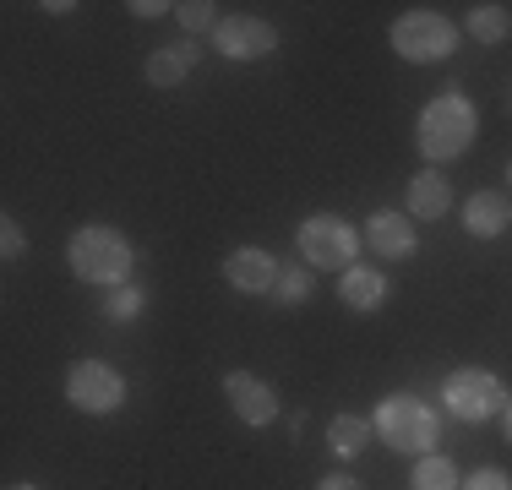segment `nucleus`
I'll use <instances>...</instances> for the list:
<instances>
[{"label":"nucleus","mask_w":512,"mask_h":490,"mask_svg":"<svg viewBox=\"0 0 512 490\" xmlns=\"http://www.w3.org/2000/svg\"><path fill=\"white\" fill-rule=\"evenodd\" d=\"M458 490H512V474H507V469H496V463H485V469H474Z\"/></svg>","instance_id":"nucleus-22"},{"label":"nucleus","mask_w":512,"mask_h":490,"mask_svg":"<svg viewBox=\"0 0 512 490\" xmlns=\"http://www.w3.org/2000/svg\"><path fill=\"white\" fill-rule=\"evenodd\" d=\"M224 398H229V409H235V420L251 425V431H267V425L278 420V392L251 371H229L224 376Z\"/></svg>","instance_id":"nucleus-10"},{"label":"nucleus","mask_w":512,"mask_h":490,"mask_svg":"<svg viewBox=\"0 0 512 490\" xmlns=\"http://www.w3.org/2000/svg\"><path fill=\"white\" fill-rule=\"evenodd\" d=\"M278 273H284V267H278V256L262 251V245H240V251L224 256V284L235 289V294H273Z\"/></svg>","instance_id":"nucleus-11"},{"label":"nucleus","mask_w":512,"mask_h":490,"mask_svg":"<svg viewBox=\"0 0 512 490\" xmlns=\"http://www.w3.org/2000/svg\"><path fill=\"white\" fill-rule=\"evenodd\" d=\"M169 17H175L180 28H186V39H202V33H213L218 22H224V17H218L213 0H180V6L169 11Z\"/></svg>","instance_id":"nucleus-20"},{"label":"nucleus","mask_w":512,"mask_h":490,"mask_svg":"<svg viewBox=\"0 0 512 490\" xmlns=\"http://www.w3.org/2000/svg\"><path fill=\"white\" fill-rule=\"evenodd\" d=\"M463 474L453 458H442V452H425V458H414V474H409V490H458Z\"/></svg>","instance_id":"nucleus-18"},{"label":"nucleus","mask_w":512,"mask_h":490,"mask_svg":"<svg viewBox=\"0 0 512 490\" xmlns=\"http://www.w3.org/2000/svg\"><path fill=\"white\" fill-rule=\"evenodd\" d=\"M502 431H507V441H512V398H507V409H502Z\"/></svg>","instance_id":"nucleus-27"},{"label":"nucleus","mask_w":512,"mask_h":490,"mask_svg":"<svg viewBox=\"0 0 512 490\" xmlns=\"http://www.w3.org/2000/svg\"><path fill=\"white\" fill-rule=\"evenodd\" d=\"M469 39L474 44H507L512 39V11L496 6V0H485V6H469Z\"/></svg>","instance_id":"nucleus-17"},{"label":"nucleus","mask_w":512,"mask_h":490,"mask_svg":"<svg viewBox=\"0 0 512 490\" xmlns=\"http://www.w3.org/2000/svg\"><path fill=\"white\" fill-rule=\"evenodd\" d=\"M507 382L496 371H480V365H463V371H447V382H442V403H447V414L463 425H491V420H502V409H507Z\"/></svg>","instance_id":"nucleus-5"},{"label":"nucleus","mask_w":512,"mask_h":490,"mask_svg":"<svg viewBox=\"0 0 512 490\" xmlns=\"http://www.w3.org/2000/svg\"><path fill=\"white\" fill-rule=\"evenodd\" d=\"M39 11H50V17H66V11H82V6H71V0H44Z\"/></svg>","instance_id":"nucleus-26"},{"label":"nucleus","mask_w":512,"mask_h":490,"mask_svg":"<svg viewBox=\"0 0 512 490\" xmlns=\"http://www.w3.org/2000/svg\"><path fill=\"white\" fill-rule=\"evenodd\" d=\"M6 490H39V485H28V480H11Z\"/></svg>","instance_id":"nucleus-28"},{"label":"nucleus","mask_w":512,"mask_h":490,"mask_svg":"<svg viewBox=\"0 0 512 490\" xmlns=\"http://www.w3.org/2000/svg\"><path fill=\"white\" fill-rule=\"evenodd\" d=\"M295 240H300V262L306 267H322V273H349L355 267V256H360V229L349 224V218H338V213H311L306 224L295 229Z\"/></svg>","instance_id":"nucleus-6"},{"label":"nucleus","mask_w":512,"mask_h":490,"mask_svg":"<svg viewBox=\"0 0 512 490\" xmlns=\"http://www.w3.org/2000/svg\"><path fill=\"white\" fill-rule=\"evenodd\" d=\"M202 60V44L197 39H180V44H164L148 55V66H142V77L153 82V88H180V82L191 77V66Z\"/></svg>","instance_id":"nucleus-14"},{"label":"nucleus","mask_w":512,"mask_h":490,"mask_svg":"<svg viewBox=\"0 0 512 490\" xmlns=\"http://www.w3.org/2000/svg\"><path fill=\"white\" fill-rule=\"evenodd\" d=\"M131 17H142V22H148V17H164V11H175V6H164V0H131Z\"/></svg>","instance_id":"nucleus-24"},{"label":"nucleus","mask_w":512,"mask_h":490,"mask_svg":"<svg viewBox=\"0 0 512 490\" xmlns=\"http://www.w3.org/2000/svg\"><path fill=\"white\" fill-rule=\"evenodd\" d=\"M365 447H371V420H365V414H333V420H327V452H333L338 463L360 458Z\"/></svg>","instance_id":"nucleus-16"},{"label":"nucleus","mask_w":512,"mask_h":490,"mask_svg":"<svg viewBox=\"0 0 512 490\" xmlns=\"http://www.w3.org/2000/svg\"><path fill=\"white\" fill-rule=\"evenodd\" d=\"M458 39H463V28L453 17H442V11H404V17L387 28L393 55L409 60V66H442L458 49Z\"/></svg>","instance_id":"nucleus-4"},{"label":"nucleus","mask_w":512,"mask_h":490,"mask_svg":"<svg viewBox=\"0 0 512 490\" xmlns=\"http://www.w3.org/2000/svg\"><path fill=\"white\" fill-rule=\"evenodd\" d=\"M66 267L93 289H120V284H131L137 251H131V240L115 224H82L66 240Z\"/></svg>","instance_id":"nucleus-2"},{"label":"nucleus","mask_w":512,"mask_h":490,"mask_svg":"<svg viewBox=\"0 0 512 490\" xmlns=\"http://www.w3.org/2000/svg\"><path fill=\"white\" fill-rule=\"evenodd\" d=\"M213 49L224 60H267L278 49V28L267 17H251V11H240V17H224L213 28Z\"/></svg>","instance_id":"nucleus-8"},{"label":"nucleus","mask_w":512,"mask_h":490,"mask_svg":"<svg viewBox=\"0 0 512 490\" xmlns=\"http://www.w3.org/2000/svg\"><path fill=\"white\" fill-rule=\"evenodd\" d=\"M316 490H360V480H355V474H327Z\"/></svg>","instance_id":"nucleus-25"},{"label":"nucleus","mask_w":512,"mask_h":490,"mask_svg":"<svg viewBox=\"0 0 512 490\" xmlns=\"http://www.w3.org/2000/svg\"><path fill=\"white\" fill-rule=\"evenodd\" d=\"M360 240L371 245L376 262H409L414 251H420V229H414L409 213H387V207H376L371 218H365Z\"/></svg>","instance_id":"nucleus-9"},{"label":"nucleus","mask_w":512,"mask_h":490,"mask_svg":"<svg viewBox=\"0 0 512 490\" xmlns=\"http://www.w3.org/2000/svg\"><path fill=\"white\" fill-rule=\"evenodd\" d=\"M447 213H453V180L425 164L420 175L409 180V218L414 224H436V218H447Z\"/></svg>","instance_id":"nucleus-12"},{"label":"nucleus","mask_w":512,"mask_h":490,"mask_svg":"<svg viewBox=\"0 0 512 490\" xmlns=\"http://www.w3.org/2000/svg\"><path fill=\"white\" fill-rule=\"evenodd\" d=\"M311 294H316V273H311L306 262H289L284 273H278V284H273V300L289 305V311H295V305H306Z\"/></svg>","instance_id":"nucleus-19"},{"label":"nucleus","mask_w":512,"mask_h":490,"mask_svg":"<svg viewBox=\"0 0 512 490\" xmlns=\"http://www.w3.org/2000/svg\"><path fill=\"white\" fill-rule=\"evenodd\" d=\"M66 403L77 414L104 420V414L126 409V376H120L115 365H104V360H77L66 371Z\"/></svg>","instance_id":"nucleus-7"},{"label":"nucleus","mask_w":512,"mask_h":490,"mask_svg":"<svg viewBox=\"0 0 512 490\" xmlns=\"http://www.w3.org/2000/svg\"><path fill=\"white\" fill-rule=\"evenodd\" d=\"M387 294H393V284H387L382 267H360L355 262L344 278H338V300H344L349 311H382Z\"/></svg>","instance_id":"nucleus-15"},{"label":"nucleus","mask_w":512,"mask_h":490,"mask_svg":"<svg viewBox=\"0 0 512 490\" xmlns=\"http://www.w3.org/2000/svg\"><path fill=\"white\" fill-rule=\"evenodd\" d=\"M507 186H512V164H507Z\"/></svg>","instance_id":"nucleus-29"},{"label":"nucleus","mask_w":512,"mask_h":490,"mask_svg":"<svg viewBox=\"0 0 512 490\" xmlns=\"http://www.w3.org/2000/svg\"><path fill=\"white\" fill-rule=\"evenodd\" d=\"M474 137H480V109H474V98L463 88H442L414 120V147H420V158L431 169L463 158L474 147Z\"/></svg>","instance_id":"nucleus-1"},{"label":"nucleus","mask_w":512,"mask_h":490,"mask_svg":"<svg viewBox=\"0 0 512 490\" xmlns=\"http://www.w3.org/2000/svg\"><path fill=\"white\" fill-rule=\"evenodd\" d=\"M371 431L393 452H404V458H425V452L436 447V436H442V420H436V409L425 398H414V392H387L371 414Z\"/></svg>","instance_id":"nucleus-3"},{"label":"nucleus","mask_w":512,"mask_h":490,"mask_svg":"<svg viewBox=\"0 0 512 490\" xmlns=\"http://www.w3.org/2000/svg\"><path fill=\"white\" fill-rule=\"evenodd\" d=\"M22 251H28V235H22V224L6 213V218H0V256H6V262H17Z\"/></svg>","instance_id":"nucleus-23"},{"label":"nucleus","mask_w":512,"mask_h":490,"mask_svg":"<svg viewBox=\"0 0 512 490\" xmlns=\"http://www.w3.org/2000/svg\"><path fill=\"white\" fill-rule=\"evenodd\" d=\"M463 229H469L474 240H496L512 229V202L502 191H474L469 202H463Z\"/></svg>","instance_id":"nucleus-13"},{"label":"nucleus","mask_w":512,"mask_h":490,"mask_svg":"<svg viewBox=\"0 0 512 490\" xmlns=\"http://www.w3.org/2000/svg\"><path fill=\"white\" fill-rule=\"evenodd\" d=\"M142 305H148V294L142 284H120V289H104V316L109 322H137Z\"/></svg>","instance_id":"nucleus-21"}]
</instances>
